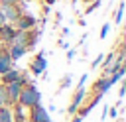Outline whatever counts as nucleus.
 I'll return each instance as SVG.
<instances>
[{
	"instance_id": "1",
	"label": "nucleus",
	"mask_w": 126,
	"mask_h": 122,
	"mask_svg": "<svg viewBox=\"0 0 126 122\" xmlns=\"http://www.w3.org/2000/svg\"><path fill=\"white\" fill-rule=\"evenodd\" d=\"M39 100H41V94L33 85H24L22 87L20 96H18V104H22L24 108H32V106L39 104Z\"/></svg>"
},
{
	"instance_id": "2",
	"label": "nucleus",
	"mask_w": 126,
	"mask_h": 122,
	"mask_svg": "<svg viewBox=\"0 0 126 122\" xmlns=\"http://www.w3.org/2000/svg\"><path fill=\"white\" fill-rule=\"evenodd\" d=\"M24 85H28V81H26V77H22V75H20V79H18V81L4 85L8 104H16V102H18V96H20V91H22V87H24Z\"/></svg>"
},
{
	"instance_id": "3",
	"label": "nucleus",
	"mask_w": 126,
	"mask_h": 122,
	"mask_svg": "<svg viewBox=\"0 0 126 122\" xmlns=\"http://www.w3.org/2000/svg\"><path fill=\"white\" fill-rule=\"evenodd\" d=\"M28 110H30V112H28V120H30V122H51L47 110H45L41 104H35V106L28 108Z\"/></svg>"
},
{
	"instance_id": "4",
	"label": "nucleus",
	"mask_w": 126,
	"mask_h": 122,
	"mask_svg": "<svg viewBox=\"0 0 126 122\" xmlns=\"http://www.w3.org/2000/svg\"><path fill=\"white\" fill-rule=\"evenodd\" d=\"M0 12L6 22H16L20 18V8L18 4H0Z\"/></svg>"
},
{
	"instance_id": "5",
	"label": "nucleus",
	"mask_w": 126,
	"mask_h": 122,
	"mask_svg": "<svg viewBox=\"0 0 126 122\" xmlns=\"http://www.w3.org/2000/svg\"><path fill=\"white\" fill-rule=\"evenodd\" d=\"M30 69H32V73H33V75H41V73L47 69V59H45L43 51H39V53L33 57V61L30 63Z\"/></svg>"
},
{
	"instance_id": "6",
	"label": "nucleus",
	"mask_w": 126,
	"mask_h": 122,
	"mask_svg": "<svg viewBox=\"0 0 126 122\" xmlns=\"http://www.w3.org/2000/svg\"><path fill=\"white\" fill-rule=\"evenodd\" d=\"M35 18L32 16V14H20V18L14 22L16 24V30H22V31H26V30H32L33 26H35Z\"/></svg>"
},
{
	"instance_id": "7",
	"label": "nucleus",
	"mask_w": 126,
	"mask_h": 122,
	"mask_svg": "<svg viewBox=\"0 0 126 122\" xmlns=\"http://www.w3.org/2000/svg\"><path fill=\"white\" fill-rule=\"evenodd\" d=\"M14 33H16V28H14L12 24L4 22V24L0 26V41H4V43H12Z\"/></svg>"
},
{
	"instance_id": "8",
	"label": "nucleus",
	"mask_w": 126,
	"mask_h": 122,
	"mask_svg": "<svg viewBox=\"0 0 126 122\" xmlns=\"http://www.w3.org/2000/svg\"><path fill=\"white\" fill-rule=\"evenodd\" d=\"M85 94H87V91H85L83 87H79V91L75 92V96H73V100H71V104H69V114H75V112H77V108H79L81 102L85 100Z\"/></svg>"
},
{
	"instance_id": "9",
	"label": "nucleus",
	"mask_w": 126,
	"mask_h": 122,
	"mask_svg": "<svg viewBox=\"0 0 126 122\" xmlns=\"http://www.w3.org/2000/svg\"><path fill=\"white\" fill-rule=\"evenodd\" d=\"M14 106V110H12V122H26L28 120V112H26V108L22 106V104H12Z\"/></svg>"
},
{
	"instance_id": "10",
	"label": "nucleus",
	"mask_w": 126,
	"mask_h": 122,
	"mask_svg": "<svg viewBox=\"0 0 126 122\" xmlns=\"http://www.w3.org/2000/svg\"><path fill=\"white\" fill-rule=\"evenodd\" d=\"M110 87H112L110 79H108V77H102V79L94 81V85H93V91H96V94H104V92H106Z\"/></svg>"
},
{
	"instance_id": "11",
	"label": "nucleus",
	"mask_w": 126,
	"mask_h": 122,
	"mask_svg": "<svg viewBox=\"0 0 126 122\" xmlns=\"http://www.w3.org/2000/svg\"><path fill=\"white\" fill-rule=\"evenodd\" d=\"M12 59H10V55H8V51L6 49H0V75H4L6 71H10L12 69Z\"/></svg>"
},
{
	"instance_id": "12",
	"label": "nucleus",
	"mask_w": 126,
	"mask_h": 122,
	"mask_svg": "<svg viewBox=\"0 0 126 122\" xmlns=\"http://www.w3.org/2000/svg\"><path fill=\"white\" fill-rule=\"evenodd\" d=\"M20 79V71L18 69H10V71H6L4 75H0V83L2 85H8V83H14V81H18Z\"/></svg>"
},
{
	"instance_id": "13",
	"label": "nucleus",
	"mask_w": 126,
	"mask_h": 122,
	"mask_svg": "<svg viewBox=\"0 0 126 122\" xmlns=\"http://www.w3.org/2000/svg\"><path fill=\"white\" fill-rule=\"evenodd\" d=\"M6 51H8L10 59H12V61H16V59H20V57H22V55H24L28 49H26V47H20V45H10Z\"/></svg>"
},
{
	"instance_id": "14",
	"label": "nucleus",
	"mask_w": 126,
	"mask_h": 122,
	"mask_svg": "<svg viewBox=\"0 0 126 122\" xmlns=\"http://www.w3.org/2000/svg\"><path fill=\"white\" fill-rule=\"evenodd\" d=\"M0 122H12V110L8 106H0Z\"/></svg>"
},
{
	"instance_id": "15",
	"label": "nucleus",
	"mask_w": 126,
	"mask_h": 122,
	"mask_svg": "<svg viewBox=\"0 0 126 122\" xmlns=\"http://www.w3.org/2000/svg\"><path fill=\"white\" fill-rule=\"evenodd\" d=\"M0 106H8V98H6V89L0 83Z\"/></svg>"
},
{
	"instance_id": "16",
	"label": "nucleus",
	"mask_w": 126,
	"mask_h": 122,
	"mask_svg": "<svg viewBox=\"0 0 126 122\" xmlns=\"http://www.w3.org/2000/svg\"><path fill=\"white\" fill-rule=\"evenodd\" d=\"M122 12H124V2H120L118 10H116V18H114V22H116V24H120V22H122Z\"/></svg>"
},
{
	"instance_id": "17",
	"label": "nucleus",
	"mask_w": 126,
	"mask_h": 122,
	"mask_svg": "<svg viewBox=\"0 0 126 122\" xmlns=\"http://www.w3.org/2000/svg\"><path fill=\"white\" fill-rule=\"evenodd\" d=\"M112 59H114V53H108V55H104V57H102V61H104V67H110Z\"/></svg>"
},
{
	"instance_id": "18",
	"label": "nucleus",
	"mask_w": 126,
	"mask_h": 122,
	"mask_svg": "<svg viewBox=\"0 0 126 122\" xmlns=\"http://www.w3.org/2000/svg\"><path fill=\"white\" fill-rule=\"evenodd\" d=\"M108 28H110V24L106 22V24L102 26V30H100V39H104V37H106V33H108Z\"/></svg>"
},
{
	"instance_id": "19",
	"label": "nucleus",
	"mask_w": 126,
	"mask_h": 122,
	"mask_svg": "<svg viewBox=\"0 0 126 122\" xmlns=\"http://www.w3.org/2000/svg\"><path fill=\"white\" fill-rule=\"evenodd\" d=\"M98 6H100V2H98V0H94V2H93V4L87 8V14H91V12H93V10H96Z\"/></svg>"
},
{
	"instance_id": "20",
	"label": "nucleus",
	"mask_w": 126,
	"mask_h": 122,
	"mask_svg": "<svg viewBox=\"0 0 126 122\" xmlns=\"http://www.w3.org/2000/svg\"><path fill=\"white\" fill-rule=\"evenodd\" d=\"M69 85H71V77H69V75H67V77H65V79H63V81H61V87H63V89H67V87H69Z\"/></svg>"
},
{
	"instance_id": "21",
	"label": "nucleus",
	"mask_w": 126,
	"mask_h": 122,
	"mask_svg": "<svg viewBox=\"0 0 126 122\" xmlns=\"http://www.w3.org/2000/svg\"><path fill=\"white\" fill-rule=\"evenodd\" d=\"M102 57H104V55H98V57H96V59L93 61V67H96L98 63H102Z\"/></svg>"
},
{
	"instance_id": "22",
	"label": "nucleus",
	"mask_w": 126,
	"mask_h": 122,
	"mask_svg": "<svg viewBox=\"0 0 126 122\" xmlns=\"http://www.w3.org/2000/svg\"><path fill=\"white\" fill-rule=\"evenodd\" d=\"M75 53H77V51H75V49H69V53H67V59H69V61H71V59H73V57H75Z\"/></svg>"
},
{
	"instance_id": "23",
	"label": "nucleus",
	"mask_w": 126,
	"mask_h": 122,
	"mask_svg": "<svg viewBox=\"0 0 126 122\" xmlns=\"http://www.w3.org/2000/svg\"><path fill=\"white\" fill-rule=\"evenodd\" d=\"M124 92H126V85H122V87H120V92H118V96L122 98V96H124Z\"/></svg>"
},
{
	"instance_id": "24",
	"label": "nucleus",
	"mask_w": 126,
	"mask_h": 122,
	"mask_svg": "<svg viewBox=\"0 0 126 122\" xmlns=\"http://www.w3.org/2000/svg\"><path fill=\"white\" fill-rule=\"evenodd\" d=\"M108 112H110V118H114V116H116V108H114V106H112V108H108Z\"/></svg>"
},
{
	"instance_id": "25",
	"label": "nucleus",
	"mask_w": 126,
	"mask_h": 122,
	"mask_svg": "<svg viewBox=\"0 0 126 122\" xmlns=\"http://www.w3.org/2000/svg\"><path fill=\"white\" fill-rule=\"evenodd\" d=\"M73 122H83V118H81V116H75V118H73Z\"/></svg>"
},
{
	"instance_id": "26",
	"label": "nucleus",
	"mask_w": 126,
	"mask_h": 122,
	"mask_svg": "<svg viewBox=\"0 0 126 122\" xmlns=\"http://www.w3.org/2000/svg\"><path fill=\"white\" fill-rule=\"evenodd\" d=\"M4 22H6V20H4V16H2V12H0V26H2Z\"/></svg>"
},
{
	"instance_id": "27",
	"label": "nucleus",
	"mask_w": 126,
	"mask_h": 122,
	"mask_svg": "<svg viewBox=\"0 0 126 122\" xmlns=\"http://www.w3.org/2000/svg\"><path fill=\"white\" fill-rule=\"evenodd\" d=\"M45 2H47V4H53V2H55V0H45Z\"/></svg>"
},
{
	"instance_id": "28",
	"label": "nucleus",
	"mask_w": 126,
	"mask_h": 122,
	"mask_svg": "<svg viewBox=\"0 0 126 122\" xmlns=\"http://www.w3.org/2000/svg\"><path fill=\"white\" fill-rule=\"evenodd\" d=\"M0 49H2V41H0Z\"/></svg>"
}]
</instances>
